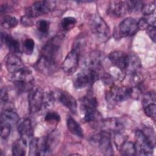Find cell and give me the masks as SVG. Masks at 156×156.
Returning <instances> with one entry per match:
<instances>
[{"label":"cell","instance_id":"1","mask_svg":"<svg viewBox=\"0 0 156 156\" xmlns=\"http://www.w3.org/2000/svg\"><path fill=\"white\" fill-rule=\"evenodd\" d=\"M62 38L55 35L49 40L42 48L40 57L35 64L36 69L44 74L54 73L58 66Z\"/></svg>","mask_w":156,"mask_h":156},{"label":"cell","instance_id":"2","mask_svg":"<svg viewBox=\"0 0 156 156\" xmlns=\"http://www.w3.org/2000/svg\"><path fill=\"white\" fill-rule=\"evenodd\" d=\"M54 100V96L51 93L44 92L40 87H33L28 96V105L29 111L36 113L46 110L51 107Z\"/></svg>","mask_w":156,"mask_h":156},{"label":"cell","instance_id":"3","mask_svg":"<svg viewBox=\"0 0 156 156\" xmlns=\"http://www.w3.org/2000/svg\"><path fill=\"white\" fill-rule=\"evenodd\" d=\"M88 26L96 38L105 41L110 36V29L105 21L99 15L91 14L88 18Z\"/></svg>","mask_w":156,"mask_h":156},{"label":"cell","instance_id":"4","mask_svg":"<svg viewBox=\"0 0 156 156\" xmlns=\"http://www.w3.org/2000/svg\"><path fill=\"white\" fill-rule=\"evenodd\" d=\"M11 80L21 92L30 91L34 87V77L30 70L27 68L12 74Z\"/></svg>","mask_w":156,"mask_h":156},{"label":"cell","instance_id":"5","mask_svg":"<svg viewBox=\"0 0 156 156\" xmlns=\"http://www.w3.org/2000/svg\"><path fill=\"white\" fill-rule=\"evenodd\" d=\"M100 77V74L88 68H85L80 71L75 77L73 82L76 89H82L92 85Z\"/></svg>","mask_w":156,"mask_h":156},{"label":"cell","instance_id":"6","mask_svg":"<svg viewBox=\"0 0 156 156\" xmlns=\"http://www.w3.org/2000/svg\"><path fill=\"white\" fill-rule=\"evenodd\" d=\"M56 2L54 1H39L35 2L26 8V15L33 18L45 15L53 10L55 7Z\"/></svg>","mask_w":156,"mask_h":156},{"label":"cell","instance_id":"7","mask_svg":"<svg viewBox=\"0 0 156 156\" xmlns=\"http://www.w3.org/2000/svg\"><path fill=\"white\" fill-rule=\"evenodd\" d=\"M138 21L133 18L129 17L124 20L114 32V37L115 38L119 39L121 38L134 35L138 30Z\"/></svg>","mask_w":156,"mask_h":156},{"label":"cell","instance_id":"8","mask_svg":"<svg viewBox=\"0 0 156 156\" xmlns=\"http://www.w3.org/2000/svg\"><path fill=\"white\" fill-rule=\"evenodd\" d=\"M130 87L112 86L106 93L107 102L111 105H115L130 98Z\"/></svg>","mask_w":156,"mask_h":156},{"label":"cell","instance_id":"9","mask_svg":"<svg viewBox=\"0 0 156 156\" xmlns=\"http://www.w3.org/2000/svg\"><path fill=\"white\" fill-rule=\"evenodd\" d=\"M136 143H135L136 154L141 155H150L152 154L154 146L147 138L141 130H137L135 133Z\"/></svg>","mask_w":156,"mask_h":156},{"label":"cell","instance_id":"10","mask_svg":"<svg viewBox=\"0 0 156 156\" xmlns=\"http://www.w3.org/2000/svg\"><path fill=\"white\" fill-rule=\"evenodd\" d=\"M51 153L47 146L46 136L31 140L29 144L30 155H48Z\"/></svg>","mask_w":156,"mask_h":156},{"label":"cell","instance_id":"11","mask_svg":"<svg viewBox=\"0 0 156 156\" xmlns=\"http://www.w3.org/2000/svg\"><path fill=\"white\" fill-rule=\"evenodd\" d=\"M93 140L98 144L99 149L104 155H112L113 154L110 133L102 131L101 133L94 136Z\"/></svg>","mask_w":156,"mask_h":156},{"label":"cell","instance_id":"12","mask_svg":"<svg viewBox=\"0 0 156 156\" xmlns=\"http://www.w3.org/2000/svg\"><path fill=\"white\" fill-rule=\"evenodd\" d=\"M80 54L79 51L72 49L67 54L62 63V68L65 73L69 74L76 71L79 65Z\"/></svg>","mask_w":156,"mask_h":156},{"label":"cell","instance_id":"13","mask_svg":"<svg viewBox=\"0 0 156 156\" xmlns=\"http://www.w3.org/2000/svg\"><path fill=\"white\" fill-rule=\"evenodd\" d=\"M4 105V108L1 115V121L7 123L10 126L18 124L20 121V118L15 111L13 105L9 102H7Z\"/></svg>","mask_w":156,"mask_h":156},{"label":"cell","instance_id":"14","mask_svg":"<svg viewBox=\"0 0 156 156\" xmlns=\"http://www.w3.org/2000/svg\"><path fill=\"white\" fill-rule=\"evenodd\" d=\"M104 57V54L102 52L99 51H92L87 60V68L92 69L100 74L102 70V62Z\"/></svg>","mask_w":156,"mask_h":156},{"label":"cell","instance_id":"15","mask_svg":"<svg viewBox=\"0 0 156 156\" xmlns=\"http://www.w3.org/2000/svg\"><path fill=\"white\" fill-rule=\"evenodd\" d=\"M108 12L116 17H121L129 12L127 1H112L110 2Z\"/></svg>","mask_w":156,"mask_h":156},{"label":"cell","instance_id":"16","mask_svg":"<svg viewBox=\"0 0 156 156\" xmlns=\"http://www.w3.org/2000/svg\"><path fill=\"white\" fill-rule=\"evenodd\" d=\"M127 58V54L120 51H113L108 55V59L111 63L121 71H125Z\"/></svg>","mask_w":156,"mask_h":156},{"label":"cell","instance_id":"17","mask_svg":"<svg viewBox=\"0 0 156 156\" xmlns=\"http://www.w3.org/2000/svg\"><path fill=\"white\" fill-rule=\"evenodd\" d=\"M5 65L8 71L12 74H15L26 68L21 58L17 55L13 54H10L7 55L5 61Z\"/></svg>","mask_w":156,"mask_h":156},{"label":"cell","instance_id":"18","mask_svg":"<svg viewBox=\"0 0 156 156\" xmlns=\"http://www.w3.org/2000/svg\"><path fill=\"white\" fill-rule=\"evenodd\" d=\"M18 123L17 129L21 138L26 141L31 138L34 135V129L30 120L25 118Z\"/></svg>","mask_w":156,"mask_h":156},{"label":"cell","instance_id":"19","mask_svg":"<svg viewBox=\"0 0 156 156\" xmlns=\"http://www.w3.org/2000/svg\"><path fill=\"white\" fill-rule=\"evenodd\" d=\"M103 131L110 133L112 132L115 133L123 132L124 126L121 121L115 118H111L105 119L102 123Z\"/></svg>","mask_w":156,"mask_h":156},{"label":"cell","instance_id":"20","mask_svg":"<svg viewBox=\"0 0 156 156\" xmlns=\"http://www.w3.org/2000/svg\"><path fill=\"white\" fill-rule=\"evenodd\" d=\"M1 41L5 44L12 54L18 55V54L21 53V50L20 48V44L17 40L12 36L3 32H1Z\"/></svg>","mask_w":156,"mask_h":156},{"label":"cell","instance_id":"21","mask_svg":"<svg viewBox=\"0 0 156 156\" xmlns=\"http://www.w3.org/2000/svg\"><path fill=\"white\" fill-rule=\"evenodd\" d=\"M59 101L73 113L77 112V102L75 98L67 91H61L58 96Z\"/></svg>","mask_w":156,"mask_h":156},{"label":"cell","instance_id":"22","mask_svg":"<svg viewBox=\"0 0 156 156\" xmlns=\"http://www.w3.org/2000/svg\"><path fill=\"white\" fill-rule=\"evenodd\" d=\"M141 67V63L139 57L134 54H127L126 67L125 69L126 73L130 75L132 74L139 72Z\"/></svg>","mask_w":156,"mask_h":156},{"label":"cell","instance_id":"23","mask_svg":"<svg viewBox=\"0 0 156 156\" xmlns=\"http://www.w3.org/2000/svg\"><path fill=\"white\" fill-rule=\"evenodd\" d=\"M80 102V108L83 110L84 113L88 111L96 110L98 101L96 98L91 95H88L82 98Z\"/></svg>","mask_w":156,"mask_h":156},{"label":"cell","instance_id":"24","mask_svg":"<svg viewBox=\"0 0 156 156\" xmlns=\"http://www.w3.org/2000/svg\"><path fill=\"white\" fill-rule=\"evenodd\" d=\"M66 125L68 130L71 133L80 138L83 137L84 135L83 129L80 124L74 118L69 116L66 121Z\"/></svg>","mask_w":156,"mask_h":156},{"label":"cell","instance_id":"25","mask_svg":"<svg viewBox=\"0 0 156 156\" xmlns=\"http://www.w3.org/2000/svg\"><path fill=\"white\" fill-rule=\"evenodd\" d=\"M27 149V141L20 138L13 143L12 145V154L15 156H23L26 154Z\"/></svg>","mask_w":156,"mask_h":156},{"label":"cell","instance_id":"26","mask_svg":"<svg viewBox=\"0 0 156 156\" xmlns=\"http://www.w3.org/2000/svg\"><path fill=\"white\" fill-rule=\"evenodd\" d=\"M60 138V134L59 131L57 130H53L47 136H46L47 146L51 152L59 143Z\"/></svg>","mask_w":156,"mask_h":156},{"label":"cell","instance_id":"27","mask_svg":"<svg viewBox=\"0 0 156 156\" xmlns=\"http://www.w3.org/2000/svg\"><path fill=\"white\" fill-rule=\"evenodd\" d=\"M119 148L120 152L122 155L132 156L136 154L135 144L131 141H125Z\"/></svg>","mask_w":156,"mask_h":156},{"label":"cell","instance_id":"28","mask_svg":"<svg viewBox=\"0 0 156 156\" xmlns=\"http://www.w3.org/2000/svg\"><path fill=\"white\" fill-rule=\"evenodd\" d=\"M1 26L5 29H12L16 27L18 24L17 19L12 16L5 15L1 20Z\"/></svg>","mask_w":156,"mask_h":156},{"label":"cell","instance_id":"29","mask_svg":"<svg viewBox=\"0 0 156 156\" xmlns=\"http://www.w3.org/2000/svg\"><path fill=\"white\" fill-rule=\"evenodd\" d=\"M77 23L76 19L74 17L67 16L62 19L61 21V27L64 31H68L72 29Z\"/></svg>","mask_w":156,"mask_h":156},{"label":"cell","instance_id":"30","mask_svg":"<svg viewBox=\"0 0 156 156\" xmlns=\"http://www.w3.org/2000/svg\"><path fill=\"white\" fill-rule=\"evenodd\" d=\"M36 26L38 29V30L43 34H48L49 30V22L45 20H38L36 23Z\"/></svg>","mask_w":156,"mask_h":156},{"label":"cell","instance_id":"31","mask_svg":"<svg viewBox=\"0 0 156 156\" xmlns=\"http://www.w3.org/2000/svg\"><path fill=\"white\" fill-rule=\"evenodd\" d=\"M35 47V42L32 38H26L23 42V51L24 53L30 55L32 53Z\"/></svg>","mask_w":156,"mask_h":156},{"label":"cell","instance_id":"32","mask_svg":"<svg viewBox=\"0 0 156 156\" xmlns=\"http://www.w3.org/2000/svg\"><path fill=\"white\" fill-rule=\"evenodd\" d=\"M85 45V38L83 35H80L77 36V38L75 39L73 44L72 49H75L80 53L82 49L84 48Z\"/></svg>","mask_w":156,"mask_h":156},{"label":"cell","instance_id":"33","mask_svg":"<svg viewBox=\"0 0 156 156\" xmlns=\"http://www.w3.org/2000/svg\"><path fill=\"white\" fill-rule=\"evenodd\" d=\"M129 4V12H135L141 10L144 4L140 1H127Z\"/></svg>","mask_w":156,"mask_h":156},{"label":"cell","instance_id":"34","mask_svg":"<svg viewBox=\"0 0 156 156\" xmlns=\"http://www.w3.org/2000/svg\"><path fill=\"white\" fill-rule=\"evenodd\" d=\"M44 119L46 121L49 123L59 122L60 120V116L56 112H48L45 115Z\"/></svg>","mask_w":156,"mask_h":156},{"label":"cell","instance_id":"35","mask_svg":"<svg viewBox=\"0 0 156 156\" xmlns=\"http://www.w3.org/2000/svg\"><path fill=\"white\" fill-rule=\"evenodd\" d=\"M11 126L10 124L1 121V136L2 139L6 140L10 134Z\"/></svg>","mask_w":156,"mask_h":156},{"label":"cell","instance_id":"36","mask_svg":"<svg viewBox=\"0 0 156 156\" xmlns=\"http://www.w3.org/2000/svg\"><path fill=\"white\" fill-rule=\"evenodd\" d=\"M155 102V94L154 91L148 92L145 94L143 99V107L146 106L148 104Z\"/></svg>","mask_w":156,"mask_h":156},{"label":"cell","instance_id":"37","mask_svg":"<svg viewBox=\"0 0 156 156\" xmlns=\"http://www.w3.org/2000/svg\"><path fill=\"white\" fill-rule=\"evenodd\" d=\"M145 114L150 118H155L156 115V105L155 103H152L144 107Z\"/></svg>","mask_w":156,"mask_h":156},{"label":"cell","instance_id":"38","mask_svg":"<svg viewBox=\"0 0 156 156\" xmlns=\"http://www.w3.org/2000/svg\"><path fill=\"white\" fill-rule=\"evenodd\" d=\"M155 10V2L153 1L146 4H144L141 9V11L143 12L144 15H147L154 13Z\"/></svg>","mask_w":156,"mask_h":156},{"label":"cell","instance_id":"39","mask_svg":"<svg viewBox=\"0 0 156 156\" xmlns=\"http://www.w3.org/2000/svg\"><path fill=\"white\" fill-rule=\"evenodd\" d=\"M146 30V32L147 33V35L151 38V39L154 42H155V34H156L155 26H149Z\"/></svg>","mask_w":156,"mask_h":156},{"label":"cell","instance_id":"40","mask_svg":"<svg viewBox=\"0 0 156 156\" xmlns=\"http://www.w3.org/2000/svg\"><path fill=\"white\" fill-rule=\"evenodd\" d=\"M8 93L5 88H2L1 90V104H4L8 101Z\"/></svg>","mask_w":156,"mask_h":156},{"label":"cell","instance_id":"41","mask_svg":"<svg viewBox=\"0 0 156 156\" xmlns=\"http://www.w3.org/2000/svg\"><path fill=\"white\" fill-rule=\"evenodd\" d=\"M32 19V18H31L25 15L21 17V23H22V24H23L25 26H30L33 25V24H34Z\"/></svg>","mask_w":156,"mask_h":156},{"label":"cell","instance_id":"42","mask_svg":"<svg viewBox=\"0 0 156 156\" xmlns=\"http://www.w3.org/2000/svg\"><path fill=\"white\" fill-rule=\"evenodd\" d=\"M9 7L7 4H1V10H0L1 15L4 14V13H5L9 10Z\"/></svg>","mask_w":156,"mask_h":156}]
</instances>
